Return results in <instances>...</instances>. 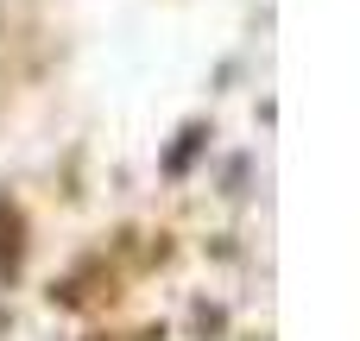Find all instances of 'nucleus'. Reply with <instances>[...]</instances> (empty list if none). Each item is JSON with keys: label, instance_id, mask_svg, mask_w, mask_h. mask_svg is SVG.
Returning <instances> with one entry per match:
<instances>
[{"label": "nucleus", "instance_id": "f257e3e1", "mask_svg": "<svg viewBox=\"0 0 360 341\" xmlns=\"http://www.w3.org/2000/svg\"><path fill=\"white\" fill-rule=\"evenodd\" d=\"M0 215H6V234H13V209H0ZM13 259H19V253H13V247L0 240V272H13Z\"/></svg>", "mask_w": 360, "mask_h": 341}]
</instances>
